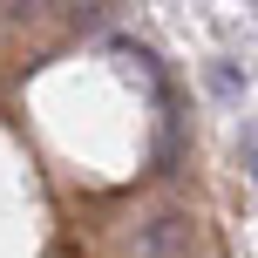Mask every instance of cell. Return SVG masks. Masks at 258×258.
I'll return each instance as SVG.
<instances>
[{
    "instance_id": "1",
    "label": "cell",
    "mask_w": 258,
    "mask_h": 258,
    "mask_svg": "<svg viewBox=\"0 0 258 258\" xmlns=\"http://www.w3.org/2000/svg\"><path fill=\"white\" fill-rule=\"evenodd\" d=\"M109 48H116L122 61H129V75H136L143 89H150V102L163 109V116H177V95H170V75H163V68H156V54L143 48V41H129V34H109Z\"/></svg>"
},
{
    "instance_id": "2",
    "label": "cell",
    "mask_w": 258,
    "mask_h": 258,
    "mask_svg": "<svg viewBox=\"0 0 258 258\" xmlns=\"http://www.w3.org/2000/svg\"><path fill=\"white\" fill-rule=\"evenodd\" d=\"M183 245H190V218L163 211V218H150V224H143V238H136V258H177Z\"/></svg>"
},
{
    "instance_id": "3",
    "label": "cell",
    "mask_w": 258,
    "mask_h": 258,
    "mask_svg": "<svg viewBox=\"0 0 258 258\" xmlns=\"http://www.w3.org/2000/svg\"><path fill=\"white\" fill-rule=\"evenodd\" d=\"M211 82H218V95H231V102L245 95V75H238L231 61H218V68H211Z\"/></svg>"
},
{
    "instance_id": "4",
    "label": "cell",
    "mask_w": 258,
    "mask_h": 258,
    "mask_svg": "<svg viewBox=\"0 0 258 258\" xmlns=\"http://www.w3.org/2000/svg\"><path fill=\"white\" fill-rule=\"evenodd\" d=\"M245 7H251V0H245Z\"/></svg>"
}]
</instances>
